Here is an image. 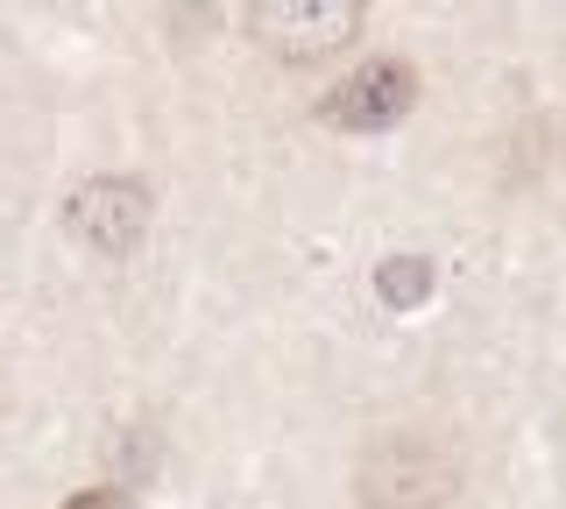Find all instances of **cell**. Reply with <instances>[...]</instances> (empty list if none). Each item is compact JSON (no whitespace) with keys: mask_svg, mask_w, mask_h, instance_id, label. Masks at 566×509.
<instances>
[{"mask_svg":"<svg viewBox=\"0 0 566 509\" xmlns=\"http://www.w3.org/2000/svg\"><path fill=\"white\" fill-rule=\"evenodd\" d=\"M354 496H361V509H453L460 460H453L447 438L389 432V438H376V446L361 453Z\"/></svg>","mask_w":566,"mask_h":509,"instance_id":"1","label":"cell"},{"mask_svg":"<svg viewBox=\"0 0 566 509\" xmlns=\"http://www.w3.org/2000/svg\"><path fill=\"white\" fill-rule=\"evenodd\" d=\"M368 0H248V36L276 64H318L361 36Z\"/></svg>","mask_w":566,"mask_h":509,"instance_id":"2","label":"cell"},{"mask_svg":"<svg viewBox=\"0 0 566 509\" xmlns=\"http://www.w3.org/2000/svg\"><path fill=\"white\" fill-rule=\"evenodd\" d=\"M149 220H156V191L142 178H85L64 199V234L85 255H106V262L135 255L149 241Z\"/></svg>","mask_w":566,"mask_h":509,"instance_id":"3","label":"cell"},{"mask_svg":"<svg viewBox=\"0 0 566 509\" xmlns=\"http://www.w3.org/2000/svg\"><path fill=\"white\" fill-rule=\"evenodd\" d=\"M411 107H418V72L403 57H376V64H361L340 93H326L318 120H333V128H347V135H382Z\"/></svg>","mask_w":566,"mask_h":509,"instance_id":"4","label":"cell"},{"mask_svg":"<svg viewBox=\"0 0 566 509\" xmlns=\"http://www.w3.org/2000/svg\"><path fill=\"white\" fill-rule=\"evenodd\" d=\"M432 262L424 255H382L376 262V297H382V311H418L424 297H432Z\"/></svg>","mask_w":566,"mask_h":509,"instance_id":"5","label":"cell"},{"mask_svg":"<svg viewBox=\"0 0 566 509\" xmlns=\"http://www.w3.org/2000/svg\"><path fill=\"white\" fill-rule=\"evenodd\" d=\"M64 509H128V496H120V488H85V496H71Z\"/></svg>","mask_w":566,"mask_h":509,"instance_id":"6","label":"cell"}]
</instances>
